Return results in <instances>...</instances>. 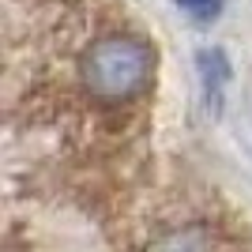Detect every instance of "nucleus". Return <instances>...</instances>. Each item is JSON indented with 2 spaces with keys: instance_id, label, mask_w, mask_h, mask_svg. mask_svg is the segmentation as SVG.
Returning <instances> with one entry per match:
<instances>
[{
  "instance_id": "nucleus-1",
  "label": "nucleus",
  "mask_w": 252,
  "mask_h": 252,
  "mask_svg": "<svg viewBox=\"0 0 252 252\" xmlns=\"http://www.w3.org/2000/svg\"><path fill=\"white\" fill-rule=\"evenodd\" d=\"M151 68H155V53L147 49L143 38H132V34L98 38L79 61L87 94L98 102H132L147 87Z\"/></svg>"
},
{
  "instance_id": "nucleus-2",
  "label": "nucleus",
  "mask_w": 252,
  "mask_h": 252,
  "mask_svg": "<svg viewBox=\"0 0 252 252\" xmlns=\"http://www.w3.org/2000/svg\"><path fill=\"white\" fill-rule=\"evenodd\" d=\"M147 252H215V241L203 226H181V230H166L162 237H155Z\"/></svg>"
},
{
  "instance_id": "nucleus-3",
  "label": "nucleus",
  "mask_w": 252,
  "mask_h": 252,
  "mask_svg": "<svg viewBox=\"0 0 252 252\" xmlns=\"http://www.w3.org/2000/svg\"><path fill=\"white\" fill-rule=\"evenodd\" d=\"M203 64V91H207V105L222 102V83H226V61H222V53H203L200 57Z\"/></svg>"
},
{
  "instance_id": "nucleus-4",
  "label": "nucleus",
  "mask_w": 252,
  "mask_h": 252,
  "mask_svg": "<svg viewBox=\"0 0 252 252\" xmlns=\"http://www.w3.org/2000/svg\"><path fill=\"white\" fill-rule=\"evenodd\" d=\"M181 11H189V15H196V19H211V15H219L222 0H177Z\"/></svg>"
}]
</instances>
